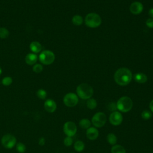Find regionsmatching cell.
Instances as JSON below:
<instances>
[{
    "mask_svg": "<svg viewBox=\"0 0 153 153\" xmlns=\"http://www.w3.org/2000/svg\"><path fill=\"white\" fill-rule=\"evenodd\" d=\"M1 74H2V69H1V68L0 67V75H1Z\"/></svg>",
    "mask_w": 153,
    "mask_h": 153,
    "instance_id": "obj_34",
    "label": "cell"
},
{
    "mask_svg": "<svg viewBox=\"0 0 153 153\" xmlns=\"http://www.w3.org/2000/svg\"><path fill=\"white\" fill-rule=\"evenodd\" d=\"M91 122L87 118H82L79 122V126L83 129H87L91 126Z\"/></svg>",
    "mask_w": 153,
    "mask_h": 153,
    "instance_id": "obj_18",
    "label": "cell"
},
{
    "mask_svg": "<svg viewBox=\"0 0 153 153\" xmlns=\"http://www.w3.org/2000/svg\"><path fill=\"white\" fill-rule=\"evenodd\" d=\"M149 16H150L151 17H153V8L149 10Z\"/></svg>",
    "mask_w": 153,
    "mask_h": 153,
    "instance_id": "obj_33",
    "label": "cell"
},
{
    "mask_svg": "<svg viewBox=\"0 0 153 153\" xmlns=\"http://www.w3.org/2000/svg\"><path fill=\"white\" fill-rule=\"evenodd\" d=\"M152 153H153V152H152Z\"/></svg>",
    "mask_w": 153,
    "mask_h": 153,
    "instance_id": "obj_36",
    "label": "cell"
},
{
    "mask_svg": "<svg viewBox=\"0 0 153 153\" xmlns=\"http://www.w3.org/2000/svg\"><path fill=\"white\" fill-rule=\"evenodd\" d=\"M74 148L76 151L81 152L84 150V149L85 148L84 143L81 140H77L75 142Z\"/></svg>",
    "mask_w": 153,
    "mask_h": 153,
    "instance_id": "obj_19",
    "label": "cell"
},
{
    "mask_svg": "<svg viewBox=\"0 0 153 153\" xmlns=\"http://www.w3.org/2000/svg\"><path fill=\"white\" fill-rule=\"evenodd\" d=\"M117 108L122 112H127L130 111L133 107L132 100L127 96L120 97L116 104Z\"/></svg>",
    "mask_w": 153,
    "mask_h": 153,
    "instance_id": "obj_3",
    "label": "cell"
},
{
    "mask_svg": "<svg viewBox=\"0 0 153 153\" xmlns=\"http://www.w3.org/2000/svg\"><path fill=\"white\" fill-rule=\"evenodd\" d=\"M146 25L148 27L153 28V19H148L146 22Z\"/></svg>",
    "mask_w": 153,
    "mask_h": 153,
    "instance_id": "obj_30",
    "label": "cell"
},
{
    "mask_svg": "<svg viewBox=\"0 0 153 153\" xmlns=\"http://www.w3.org/2000/svg\"><path fill=\"white\" fill-rule=\"evenodd\" d=\"M33 71L36 73H40L43 70V66L40 64H36L33 66Z\"/></svg>",
    "mask_w": 153,
    "mask_h": 153,
    "instance_id": "obj_29",
    "label": "cell"
},
{
    "mask_svg": "<svg viewBox=\"0 0 153 153\" xmlns=\"http://www.w3.org/2000/svg\"><path fill=\"white\" fill-rule=\"evenodd\" d=\"M102 20L100 16L94 13L88 14L85 18V25L91 28H95L99 26Z\"/></svg>",
    "mask_w": 153,
    "mask_h": 153,
    "instance_id": "obj_4",
    "label": "cell"
},
{
    "mask_svg": "<svg viewBox=\"0 0 153 153\" xmlns=\"http://www.w3.org/2000/svg\"><path fill=\"white\" fill-rule=\"evenodd\" d=\"M149 109H150L151 111L152 112H153V100H152L151 101V102L149 103Z\"/></svg>",
    "mask_w": 153,
    "mask_h": 153,
    "instance_id": "obj_32",
    "label": "cell"
},
{
    "mask_svg": "<svg viewBox=\"0 0 153 153\" xmlns=\"http://www.w3.org/2000/svg\"><path fill=\"white\" fill-rule=\"evenodd\" d=\"M77 131V127L75 123L67 121L63 125V131L67 136H74Z\"/></svg>",
    "mask_w": 153,
    "mask_h": 153,
    "instance_id": "obj_9",
    "label": "cell"
},
{
    "mask_svg": "<svg viewBox=\"0 0 153 153\" xmlns=\"http://www.w3.org/2000/svg\"><path fill=\"white\" fill-rule=\"evenodd\" d=\"M45 139L44 137H41L39 140H38V143H39V145L42 146L45 144Z\"/></svg>",
    "mask_w": 153,
    "mask_h": 153,
    "instance_id": "obj_31",
    "label": "cell"
},
{
    "mask_svg": "<svg viewBox=\"0 0 153 153\" xmlns=\"http://www.w3.org/2000/svg\"><path fill=\"white\" fill-rule=\"evenodd\" d=\"M12 82H13V79H12V78L10 76L4 77L2 80V84L5 86H8L11 85L12 84Z\"/></svg>",
    "mask_w": 153,
    "mask_h": 153,
    "instance_id": "obj_27",
    "label": "cell"
},
{
    "mask_svg": "<svg viewBox=\"0 0 153 153\" xmlns=\"http://www.w3.org/2000/svg\"><path fill=\"white\" fill-rule=\"evenodd\" d=\"M72 143H73V139L72 138V137L66 136L63 140V143L66 146H71L72 144Z\"/></svg>",
    "mask_w": 153,
    "mask_h": 153,
    "instance_id": "obj_28",
    "label": "cell"
},
{
    "mask_svg": "<svg viewBox=\"0 0 153 153\" xmlns=\"http://www.w3.org/2000/svg\"><path fill=\"white\" fill-rule=\"evenodd\" d=\"M106 138H107V141L109 144H111L112 145H114L117 143V137L115 134H114L112 133H110L107 135Z\"/></svg>",
    "mask_w": 153,
    "mask_h": 153,
    "instance_id": "obj_20",
    "label": "cell"
},
{
    "mask_svg": "<svg viewBox=\"0 0 153 153\" xmlns=\"http://www.w3.org/2000/svg\"><path fill=\"white\" fill-rule=\"evenodd\" d=\"M97 101L93 98H90L87 99L86 102L87 107L90 109H94L97 106Z\"/></svg>",
    "mask_w": 153,
    "mask_h": 153,
    "instance_id": "obj_21",
    "label": "cell"
},
{
    "mask_svg": "<svg viewBox=\"0 0 153 153\" xmlns=\"http://www.w3.org/2000/svg\"><path fill=\"white\" fill-rule=\"evenodd\" d=\"M132 78L131 72L126 68L118 69L114 74V79L116 83L120 85H126L128 84Z\"/></svg>",
    "mask_w": 153,
    "mask_h": 153,
    "instance_id": "obj_1",
    "label": "cell"
},
{
    "mask_svg": "<svg viewBox=\"0 0 153 153\" xmlns=\"http://www.w3.org/2000/svg\"><path fill=\"white\" fill-rule=\"evenodd\" d=\"M123 117L118 111H113L109 116V122L113 126H119L123 122Z\"/></svg>",
    "mask_w": 153,
    "mask_h": 153,
    "instance_id": "obj_10",
    "label": "cell"
},
{
    "mask_svg": "<svg viewBox=\"0 0 153 153\" xmlns=\"http://www.w3.org/2000/svg\"><path fill=\"white\" fill-rule=\"evenodd\" d=\"M143 5L140 2H134L130 7V11L133 14H139L143 10Z\"/></svg>",
    "mask_w": 153,
    "mask_h": 153,
    "instance_id": "obj_12",
    "label": "cell"
},
{
    "mask_svg": "<svg viewBox=\"0 0 153 153\" xmlns=\"http://www.w3.org/2000/svg\"><path fill=\"white\" fill-rule=\"evenodd\" d=\"M44 108L46 110V111L52 113L54 112L56 108H57V105L56 103L54 102V100L52 99H47L44 102Z\"/></svg>",
    "mask_w": 153,
    "mask_h": 153,
    "instance_id": "obj_13",
    "label": "cell"
},
{
    "mask_svg": "<svg viewBox=\"0 0 153 153\" xmlns=\"http://www.w3.org/2000/svg\"><path fill=\"white\" fill-rule=\"evenodd\" d=\"M38 57L35 53H29L26 56L25 62L29 65H32L35 64L38 60Z\"/></svg>",
    "mask_w": 153,
    "mask_h": 153,
    "instance_id": "obj_14",
    "label": "cell"
},
{
    "mask_svg": "<svg viewBox=\"0 0 153 153\" xmlns=\"http://www.w3.org/2000/svg\"><path fill=\"white\" fill-rule=\"evenodd\" d=\"M111 153H126L125 148L120 145H114L111 149Z\"/></svg>",
    "mask_w": 153,
    "mask_h": 153,
    "instance_id": "obj_17",
    "label": "cell"
},
{
    "mask_svg": "<svg viewBox=\"0 0 153 153\" xmlns=\"http://www.w3.org/2000/svg\"><path fill=\"white\" fill-rule=\"evenodd\" d=\"M36 95L39 99H45L47 97V92L43 89H39L36 91Z\"/></svg>",
    "mask_w": 153,
    "mask_h": 153,
    "instance_id": "obj_25",
    "label": "cell"
},
{
    "mask_svg": "<svg viewBox=\"0 0 153 153\" xmlns=\"http://www.w3.org/2000/svg\"><path fill=\"white\" fill-rule=\"evenodd\" d=\"M16 150L19 153H24L26 151V146L23 143L19 142L16 145Z\"/></svg>",
    "mask_w": 153,
    "mask_h": 153,
    "instance_id": "obj_26",
    "label": "cell"
},
{
    "mask_svg": "<svg viewBox=\"0 0 153 153\" xmlns=\"http://www.w3.org/2000/svg\"><path fill=\"white\" fill-rule=\"evenodd\" d=\"M9 36V31L5 27H0V38L4 39Z\"/></svg>",
    "mask_w": 153,
    "mask_h": 153,
    "instance_id": "obj_24",
    "label": "cell"
},
{
    "mask_svg": "<svg viewBox=\"0 0 153 153\" xmlns=\"http://www.w3.org/2000/svg\"><path fill=\"white\" fill-rule=\"evenodd\" d=\"M152 116V112L149 110H143L141 113V117L142 118L145 120H148L150 119Z\"/></svg>",
    "mask_w": 153,
    "mask_h": 153,
    "instance_id": "obj_23",
    "label": "cell"
},
{
    "mask_svg": "<svg viewBox=\"0 0 153 153\" xmlns=\"http://www.w3.org/2000/svg\"><path fill=\"white\" fill-rule=\"evenodd\" d=\"M71 153H74V152H71Z\"/></svg>",
    "mask_w": 153,
    "mask_h": 153,
    "instance_id": "obj_35",
    "label": "cell"
},
{
    "mask_svg": "<svg viewBox=\"0 0 153 153\" xmlns=\"http://www.w3.org/2000/svg\"><path fill=\"white\" fill-rule=\"evenodd\" d=\"M76 93L78 96L81 99H88L93 94V89L90 85L86 83H82L77 87Z\"/></svg>",
    "mask_w": 153,
    "mask_h": 153,
    "instance_id": "obj_2",
    "label": "cell"
},
{
    "mask_svg": "<svg viewBox=\"0 0 153 153\" xmlns=\"http://www.w3.org/2000/svg\"><path fill=\"white\" fill-rule=\"evenodd\" d=\"M39 61L44 65H50L54 61L55 55L50 50H44L39 56Z\"/></svg>",
    "mask_w": 153,
    "mask_h": 153,
    "instance_id": "obj_5",
    "label": "cell"
},
{
    "mask_svg": "<svg viewBox=\"0 0 153 153\" xmlns=\"http://www.w3.org/2000/svg\"><path fill=\"white\" fill-rule=\"evenodd\" d=\"M1 143L5 148L11 149L16 144V139L11 134H6L1 138Z\"/></svg>",
    "mask_w": 153,
    "mask_h": 153,
    "instance_id": "obj_7",
    "label": "cell"
},
{
    "mask_svg": "<svg viewBox=\"0 0 153 153\" xmlns=\"http://www.w3.org/2000/svg\"><path fill=\"white\" fill-rule=\"evenodd\" d=\"M30 50L32 51L33 53H38L40 52L42 50L41 44L38 41H33L30 43L29 45Z\"/></svg>",
    "mask_w": 153,
    "mask_h": 153,
    "instance_id": "obj_15",
    "label": "cell"
},
{
    "mask_svg": "<svg viewBox=\"0 0 153 153\" xmlns=\"http://www.w3.org/2000/svg\"><path fill=\"white\" fill-rule=\"evenodd\" d=\"M72 22L74 25H75L76 26H79L82 23L83 19L81 16L76 15L72 17Z\"/></svg>",
    "mask_w": 153,
    "mask_h": 153,
    "instance_id": "obj_22",
    "label": "cell"
},
{
    "mask_svg": "<svg viewBox=\"0 0 153 153\" xmlns=\"http://www.w3.org/2000/svg\"><path fill=\"white\" fill-rule=\"evenodd\" d=\"M134 80L140 84H143L147 81V76L143 73H137L134 75Z\"/></svg>",
    "mask_w": 153,
    "mask_h": 153,
    "instance_id": "obj_16",
    "label": "cell"
},
{
    "mask_svg": "<svg viewBox=\"0 0 153 153\" xmlns=\"http://www.w3.org/2000/svg\"><path fill=\"white\" fill-rule=\"evenodd\" d=\"M99 133L98 130L93 127H90L86 130L87 137L91 140H96L99 136Z\"/></svg>",
    "mask_w": 153,
    "mask_h": 153,
    "instance_id": "obj_11",
    "label": "cell"
},
{
    "mask_svg": "<svg viewBox=\"0 0 153 153\" xmlns=\"http://www.w3.org/2000/svg\"><path fill=\"white\" fill-rule=\"evenodd\" d=\"M91 122L94 127H102L106 122V116L103 112H97L93 116Z\"/></svg>",
    "mask_w": 153,
    "mask_h": 153,
    "instance_id": "obj_6",
    "label": "cell"
},
{
    "mask_svg": "<svg viewBox=\"0 0 153 153\" xmlns=\"http://www.w3.org/2000/svg\"><path fill=\"white\" fill-rule=\"evenodd\" d=\"M63 103L68 107H74L78 103V97L74 93H67L63 97Z\"/></svg>",
    "mask_w": 153,
    "mask_h": 153,
    "instance_id": "obj_8",
    "label": "cell"
}]
</instances>
